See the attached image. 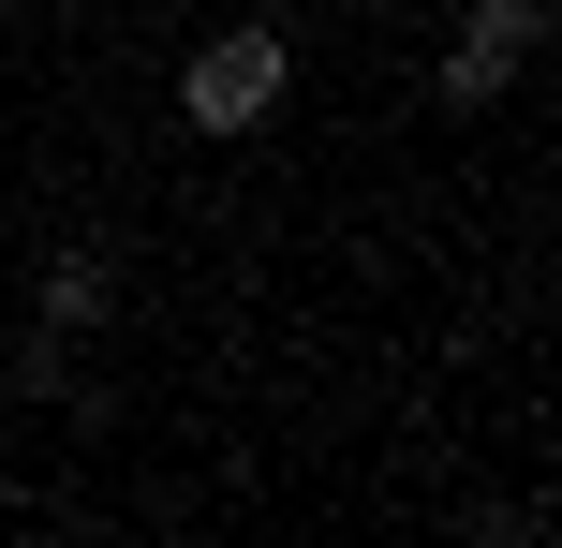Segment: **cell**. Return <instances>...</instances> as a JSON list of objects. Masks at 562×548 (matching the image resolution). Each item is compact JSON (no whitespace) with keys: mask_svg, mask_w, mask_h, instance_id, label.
<instances>
[{"mask_svg":"<svg viewBox=\"0 0 562 548\" xmlns=\"http://www.w3.org/2000/svg\"><path fill=\"white\" fill-rule=\"evenodd\" d=\"M429 89L474 119V104H504V89H518V59H504V45H445V59H429Z\"/></svg>","mask_w":562,"mask_h":548,"instance_id":"obj_4","label":"cell"},{"mask_svg":"<svg viewBox=\"0 0 562 548\" xmlns=\"http://www.w3.org/2000/svg\"><path fill=\"white\" fill-rule=\"evenodd\" d=\"M281 75H296V45H281L267 15H237V30H207V45L178 59V104H193V134H252L281 104Z\"/></svg>","mask_w":562,"mask_h":548,"instance_id":"obj_1","label":"cell"},{"mask_svg":"<svg viewBox=\"0 0 562 548\" xmlns=\"http://www.w3.org/2000/svg\"><path fill=\"white\" fill-rule=\"evenodd\" d=\"M45 548H89V534H45Z\"/></svg>","mask_w":562,"mask_h":548,"instance_id":"obj_7","label":"cell"},{"mask_svg":"<svg viewBox=\"0 0 562 548\" xmlns=\"http://www.w3.org/2000/svg\"><path fill=\"white\" fill-rule=\"evenodd\" d=\"M59 385H75V356H59V326H30L15 342V401H59Z\"/></svg>","mask_w":562,"mask_h":548,"instance_id":"obj_5","label":"cell"},{"mask_svg":"<svg viewBox=\"0 0 562 548\" xmlns=\"http://www.w3.org/2000/svg\"><path fill=\"white\" fill-rule=\"evenodd\" d=\"M30 297H45V326L75 342V326L119 312V253H45V282H30Z\"/></svg>","mask_w":562,"mask_h":548,"instance_id":"obj_2","label":"cell"},{"mask_svg":"<svg viewBox=\"0 0 562 548\" xmlns=\"http://www.w3.org/2000/svg\"><path fill=\"white\" fill-rule=\"evenodd\" d=\"M548 15H562V0H459V45H504V59H533V45H548Z\"/></svg>","mask_w":562,"mask_h":548,"instance_id":"obj_3","label":"cell"},{"mask_svg":"<svg viewBox=\"0 0 562 548\" xmlns=\"http://www.w3.org/2000/svg\"><path fill=\"white\" fill-rule=\"evenodd\" d=\"M504 548H548V534H533V519H504Z\"/></svg>","mask_w":562,"mask_h":548,"instance_id":"obj_6","label":"cell"}]
</instances>
